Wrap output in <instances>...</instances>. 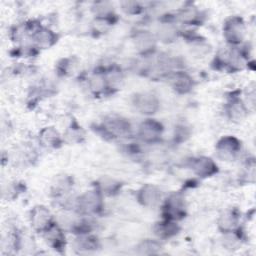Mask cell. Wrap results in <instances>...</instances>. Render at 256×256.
Wrapping results in <instances>:
<instances>
[{"label": "cell", "instance_id": "cell-1", "mask_svg": "<svg viewBox=\"0 0 256 256\" xmlns=\"http://www.w3.org/2000/svg\"><path fill=\"white\" fill-rule=\"evenodd\" d=\"M103 128L107 134L113 137L125 136L131 129L129 122L118 115H109L106 117L103 122Z\"/></svg>", "mask_w": 256, "mask_h": 256}, {"label": "cell", "instance_id": "cell-2", "mask_svg": "<svg viewBox=\"0 0 256 256\" xmlns=\"http://www.w3.org/2000/svg\"><path fill=\"white\" fill-rule=\"evenodd\" d=\"M101 206L102 200L100 192L98 191H88L77 200V207L79 211L84 214L96 213L101 209Z\"/></svg>", "mask_w": 256, "mask_h": 256}, {"label": "cell", "instance_id": "cell-3", "mask_svg": "<svg viewBox=\"0 0 256 256\" xmlns=\"http://www.w3.org/2000/svg\"><path fill=\"white\" fill-rule=\"evenodd\" d=\"M133 106L139 113L151 115L158 110L159 102L155 95L151 93H139L133 98Z\"/></svg>", "mask_w": 256, "mask_h": 256}, {"label": "cell", "instance_id": "cell-4", "mask_svg": "<svg viewBox=\"0 0 256 256\" xmlns=\"http://www.w3.org/2000/svg\"><path fill=\"white\" fill-rule=\"evenodd\" d=\"M163 210L166 215V219L168 220L174 221L176 219L182 218L185 211L184 199L179 194L170 195L165 201Z\"/></svg>", "mask_w": 256, "mask_h": 256}, {"label": "cell", "instance_id": "cell-5", "mask_svg": "<svg viewBox=\"0 0 256 256\" xmlns=\"http://www.w3.org/2000/svg\"><path fill=\"white\" fill-rule=\"evenodd\" d=\"M30 221L33 228L41 232H44L52 225L51 214L49 210L43 206H36L31 210Z\"/></svg>", "mask_w": 256, "mask_h": 256}, {"label": "cell", "instance_id": "cell-6", "mask_svg": "<svg viewBox=\"0 0 256 256\" xmlns=\"http://www.w3.org/2000/svg\"><path fill=\"white\" fill-rule=\"evenodd\" d=\"M162 126L153 119H147L139 127V136L145 142H154L162 134Z\"/></svg>", "mask_w": 256, "mask_h": 256}, {"label": "cell", "instance_id": "cell-7", "mask_svg": "<svg viewBox=\"0 0 256 256\" xmlns=\"http://www.w3.org/2000/svg\"><path fill=\"white\" fill-rule=\"evenodd\" d=\"M224 34L225 38L230 43L240 42L244 35V28L241 20L238 18H232L227 21L224 27Z\"/></svg>", "mask_w": 256, "mask_h": 256}, {"label": "cell", "instance_id": "cell-8", "mask_svg": "<svg viewBox=\"0 0 256 256\" xmlns=\"http://www.w3.org/2000/svg\"><path fill=\"white\" fill-rule=\"evenodd\" d=\"M138 199L145 206H155L161 200V191L153 185H146L139 191Z\"/></svg>", "mask_w": 256, "mask_h": 256}, {"label": "cell", "instance_id": "cell-9", "mask_svg": "<svg viewBox=\"0 0 256 256\" xmlns=\"http://www.w3.org/2000/svg\"><path fill=\"white\" fill-rule=\"evenodd\" d=\"M191 167L197 175L203 176V177L212 175L217 168L215 163L210 158H207V157H200L197 159H193L191 163Z\"/></svg>", "mask_w": 256, "mask_h": 256}, {"label": "cell", "instance_id": "cell-10", "mask_svg": "<svg viewBox=\"0 0 256 256\" xmlns=\"http://www.w3.org/2000/svg\"><path fill=\"white\" fill-rule=\"evenodd\" d=\"M239 148L238 142L235 138L225 137L223 138L217 145V151L219 155L224 158H232L235 153H237Z\"/></svg>", "mask_w": 256, "mask_h": 256}, {"label": "cell", "instance_id": "cell-11", "mask_svg": "<svg viewBox=\"0 0 256 256\" xmlns=\"http://www.w3.org/2000/svg\"><path fill=\"white\" fill-rule=\"evenodd\" d=\"M172 80V86L175 90H177L178 92H187L191 86H192V81L191 78L184 74V73H176L172 76L171 78Z\"/></svg>", "mask_w": 256, "mask_h": 256}, {"label": "cell", "instance_id": "cell-12", "mask_svg": "<svg viewBox=\"0 0 256 256\" xmlns=\"http://www.w3.org/2000/svg\"><path fill=\"white\" fill-rule=\"evenodd\" d=\"M155 41L152 35L148 34L147 32L138 33L135 38V46L142 52H149L154 48Z\"/></svg>", "mask_w": 256, "mask_h": 256}, {"label": "cell", "instance_id": "cell-13", "mask_svg": "<svg viewBox=\"0 0 256 256\" xmlns=\"http://www.w3.org/2000/svg\"><path fill=\"white\" fill-rule=\"evenodd\" d=\"M32 37L39 46H49L54 41L53 33L46 28L36 29Z\"/></svg>", "mask_w": 256, "mask_h": 256}, {"label": "cell", "instance_id": "cell-14", "mask_svg": "<svg viewBox=\"0 0 256 256\" xmlns=\"http://www.w3.org/2000/svg\"><path fill=\"white\" fill-rule=\"evenodd\" d=\"M178 231V227L176 223L172 220L166 219L165 221L159 223L156 228V233L160 237H170L174 234H176Z\"/></svg>", "mask_w": 256, "mask_h": 256}, {"label": "cell", "instance_id": "cell-15", "mask_svg": "<svg viewBox=\"0 0 256 256\" xmlns=\"http://www.w3.org/2000/svg\"><path fill=\"white\" fill-rule=\"evenodd\" d=\"M236 223H237V216L233 211L224 212L219 219V226L225 232L231 231L236 225Z\"/></svg>", "mask_w": 256, "mask_h": 256}, {"label": "cell", "instance_id": "cell-16", "mask_svg": "<svg viewBox=\"0 0 256 256\" xmlns=\"http://www.w3.org/2000/svg\"><path fill=\"white\" fill-rule=\"evenodd\" d=\"M177 35L176 27L170 23L162 24L157 30V36L162 41H172Z\"/></svg>", "mask_w": 256, "mask_h": 256}, {"label": "cell", "instance_id": "cell-17", "mask_svg": "<svg viewBox=\"0 0 256 256\" xmlns=\"http://www.w3.org/2000/svg\"><path fill=\"white\" fill-rule=\"evenodd\" d=\"M58 133L52 129V128H47L46 130H44L41 134V140L44 144L52 146L55 144V142H58Z\"/></svg>", "mask_w": 256, "mask_h": 256}, {"label": "cell", "instance_id": "cell-18", "mask_svg": "<svg viewBox=\"0 0 256 256\" xmlns=\"http://www.w3.org/2000/svg\"><path fill=\"white\" fill-rule=\"evenodd\" d=\"M197 17H198V12L193 7H187L186 9H183L179 13L180 20L185 23H192L197 19Z\"/></svg>", "mask_w": 256, "mask_h": 256}, {"label": "cell", "instance_id": "cell-19", "mask_svg": "<svg viewBox=\"0 0 256 256\" xmlns=\"http://www.w3.org/2000/svg\"><path fill=\"white\" fill-rule=\"evenodd\" d=\"M140 253L142 254H154L157 252V250L160 248V245L155 241H144L139 247Z\"/></svg>", "mask_w": 256, "mask_h": 256}]
</instances>
